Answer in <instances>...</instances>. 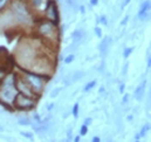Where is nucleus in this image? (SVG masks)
<instances>
[{
	"label": "nucleus",
	"mask_w": 151,
	"mask_h": 142,
	"mask_svg": "<svg viewBox=\"0 0 151 142\" xmlns=\"http://www.w3.org/2000/svg\"><path fill=\"white\" fill-rule=\"evenodd\" d=\"M47 48H50V47L44 44L37 37H32V38L30 37H25V38L20 39L18 41V44H16L15 52H14V60L13 62L18 67V69L30 70L32 65L37 60V58L43 52H45Z\"/></svg>",
	"instance_id": "nucleus-1"
},
{
	"label": "nucleus",
	"mask_w": 151,
	"mask_h": 142,
	"mask_svg": "<svg viewBox=\"0 0 151 142\" xmlns=\"http://www.w3.org/2000/svg\"><path fill=\"white\" fill-rule=\"evenodd\" d=\"M33 29H34V35L39 38L44 44H47L52 49L57 48L61 39L59 25L50 23L44 18H39L35 20Z\"/></svg>",
	"instance_id": "nucleus-2"
},
{
	"label": "nucleus",
	"mask_w": 151,
	"mask_h": 142,
	"mask_svg": "<svg viewBox=\"0 0 151 142\" xmlns=\"http://www.w3.org/2000/svg\"><path fill=\"white\" fill-rule=\"evenodd\" d=\"M10 9L14 14V18L16 20L19 28H33L35 23V18L32 14L30 9L28 8L27 3L24 0H11L9 4Z\"/></svg>",
	"instance_id": "nucleus-3"
},
{
	"label": "nucleus",
	"mask_w": 151,
	"mask_h": 142,
	"mask_svg": "<svg viewBox=\"0 0 151 142\" xmlns=\"http://www.w3.org/2000/svg\"><path fill=\"white\" fill-rule=\"evenodd\" d=\"M15 72H9L5 76V78L0 82V104L10 111L13 110V102H14L15 96L18 92L15 89Z\"/></svg>",
	"instance_id": "nucleus-4"
},
{
	"label": "nucleus",
	"mask_w": 151,
	"mask_h": 142,
	"mask_svg": "<svg viewBox=\"0 0 151 142\" xmlns=\"http://www.w3.org/2000/svg\"><path fill=\"white\" fill-rule=\"evenodd\" d=\"M18 74L22 77L25 82L30 86V88L34 91V93H37L38 96H40L44 93L45 91V86L47 83L50 81V77L47 76H40V74L29 72V70H23V69H18L16 70Z\"/></svg>",
	"instance_id": "nucleus-5"
},
{
	"label": "nucleus",
	"mask_w": 151,
	"mask_h": 142,
	"mask_svg": "<svg viewBox=\"0 0 151 142\" xmlns=\"http://www.w3.org/2000/svg\"><path fill=\"white\" fill-rule=\"evenodd\" d=\"M18 27L14 14L10 9V6H6L5 9L0 11V34H6L8 32H14Z\"/></svg>",
	"instance_id": "nucleus-6"
},
{
	"label": "nucleus",
	"mask_w": 151,
	"mask_h": 142,
	"mask_svg": "<svg viewBox=\"0 0 151 142\" xmlns=\"http://www.w3.org/2000/svg\"><path fill=\"white\" fill-rule=\"evenodd\" d=\"M37 101L38 99L18 93L14 98V102H13V110L14 111L15 110L16 111H33L37 107Z\"/></svg>",
	"instance_id": "nucleus-7"
},
{
	"label": "nucleus",
	"mask_w": 151,
	"mask_h": 142,
	"mask_svg": "<svg viewBox=\"0 0 151 142\" xmlns=\"http://www.w3.org/2000/svg\"><path fill=\"white\" fill-rule=\"evenodd\" d=\"M45 20L53 23V24H57L59 25L61 23V16H59V9H58V5L56 3V0H48L47 5L44 8V11H43V16Z\"/></svg>",
	"instance_id": "nucleus-8"
},
{
	"label": "nucleus",
	"mask_w": 151,
	"mask_h": 142,
	"mask_svg": "<svg viewBox=\"0 0 151 142\" xmlns=\"http://www.w3.org/2000/svg\"><path fill=\"white\" fill-rule=\"evenodd\" d=\"M15 73H16V77H15V89H16V92L20 93V94L27 96V97H30V98H34V99H39L40 97L37 93H34V91L30 88V86H29L28 83L19 76L18 72H15Z\"/></svg>",
	"instance_id": "nucleus-9"
},
{
	"label": "nucleus",
	"mask_w": 151,
	"mask_h": 142,
	"mask_svg": "<svg viewBox=\"0 0 151 142\" xmlns=\"http://www.w3.org/2000/svg\"><path fill=\"white\" fill-rule=\"evenodd\" d=\"M150 8H151L150 0H145V1H142L140 9H138V11H137V19L141 20V22L147 20L149 15H150Z\"/></svg>",
	"instance_id": "nucleus-10"
},
{
	"label": "nucleus",
	"mask_w": 151,
	"mask_h": 142,
	"mask_svg": "<svg viewBox=\"0 0 151 142\" xmlns=\"http://www.w3.org/2000/svg\"><path fill=\"white\" fill-rule=\"evenodd\" d=\"M86 35L87 34H86V32L83 30V29H77V30H74L72 34H71V38H72L73 43L81 44V43H83V40H85Z\"/></svg>",
	"instance_id": "nucleus-11"
},
{
	"label": "nucleus",
	"mask_w": 151,
	"mask_h": 142,
	"mask_svg": "<svg viewBox=\"0 0 151 142\" xmlns=\"http://www.w3.org/2000/svg\"><path fill=\"white\" fill-rule=\"evenodd\" d=\"M110 45H111V38L110 37H106L101 40L99 43V54L101 57L104 58V56H107L108 53V49H110Z\"/></svg>",
	"instance_id": "nucleus-12"
},
{
	"label": "nucleus",
	"mask_w": 151,
	"mask_h": 142,
	"mask_svg": "<svg viewBox=\"0 0 151 142\" xmlns=\"http://www.w3.org/2000/svg\"><path fill=\"white\" fill-rule=\"evenodd\" d=\"M145 91H146V81H144L142 83H140L137 87L135 92H133V97H135L136 101H141L145 96Z\"/></svg>",
	"instance_id": "nucleus-13"
},
{
	"label": "nucleus",
	"mask_w": 151,
	"mask_h": 142,
	"mask_svg": "<svg viewBox=\"0 0 151 142\" xmlns=\"http://www.w3.org/2000/svg\"><path fill=\"white\" fill-rule=\"evenodd\" d=\"M85 76H86V73L83 72V70H76V72H73V74H71V82L72 83L78 82V81H81Z\"/></svg>",
	"instance_id": "nucleus-14"
},
{
	"label": "nucleus",
	"mask_w": 151,
	"mask_h": 142,
	"mask_svg": "<svg viewBox=\"0 0 151 142\" xmlns=\"http://www.w3.org/2000/svg\"><path fill=\"white\" fill-rule=\"evenodd\" d=\"M96 84H97V81H96V79H93V81H91V82L86 83V86L83 87V92H90L91 89H93V88H95Z\"/></svg>",
	"instance_id": "nucleus-15"
},
{
	"label": "nucleus",
	"mask_w": 151,
	"mask_h": 142,
	"mask_svg": "<svg viewBox=\"0 0 151 142\" xmlns=\"http://www.w3.org/2000/svg\"><path fill=\"white\" fill-rule=\"evenodd\" d=\"M149 129H150V124H149V123H146V124H144V126H142L141 131L138 132V136H140V138H142V137H145L146 135H147Z\"/></svg>",
	"instance_id": "nucleus-16"
},
{
	"label": "nucleus",
	"mask_w": 151,
	"mask_h": 142,
	"mask_svg": "<svg viewBox=\"0 0 151 142\" xmlns=\"http://www.w3.org/2000/svg\"><path fill=\"white\" fill-rule=\"evenodd\" d=\"M71 113H72V116L74 117L76 120L78 118V113H79V103H78V102H76V103L73 104V107H72V112H71Z\"/></svg>",
	"instance_id": "nucleus-17"
},
{
	"label": "nucleus",
	"mask_w": 151,
	"mask_h": 142,
	"mask_svg": "<svg viewBox=\"0 0 151 142\" xmlns=\"http://www.w3.org/2000/svg\"><path fill=\"white\" fill-rule=\"evenodd\" d=\"M18 123L20 124V126H32L33 122L29 118H20L18 121Z\"/></svg>",
	"instance_id": "nucleus-18"
},
{
	"label": "nucleus",
	"mask_w": 151,
	"mask_h": 142,
	"mask_svg": "<svg viewBox=\"0 0 151 142\" xmlns=\"http://www.w3.org/2000/svg\"><path fill=\"white\" fill-rule=\"evenodd\" d=\"M74 59H76V56H74V54L71 53V54H68V56H67V57L64 58V60H63V62H64V64H71Z\"/></svg>",
	"instance_id": "nucleus-19"
},
{
	"label": "nucleus",
	"mask_w": 151,
	"mask_h": 142,
	"mask_svg": "<svg viewBox=\"0 0 151 142\" xmlns=\"http://www.w3.org/2000/svg\"><path fill=\"white\" fill-rule=\"evenodd\" d=\"M61 91H62L61 87H57V88H53V89H52V92H50V93H49L50 98H56L57 96L61 93Z\"/></svg>",
	"instance_id": "nucleus-20"
},
{
	"label": "nucleus",
	"mask_w": 151,
	"mask_h": 142,
	"mask_svg": "<svg viewBox=\"0 0 151 142\" xmlns=\"http://www.w3.org/2000/svg\"><path fill=\"white\" fill-rule=\"evenodd\" d=\"M132 51H133V48H131V47H127V48H125V49H123V53H122V56H123V58H125V59H127V58H128L130 56H131Z\"/></svg>",
	"instance_id": "nucleus-21"
},
{
	"label": "nucleus",
	"mask_w": 151,
	"mask_h": 142,
	"mask_svg": "<svg viewBox=\"0 0 151 142\" xmlns=\"http://www.w3.org/2000/svg\"><path fill=\"white\" fill-rule=\"evenodd\" d=\"M10 3H11V0H0V11L3 9H5L6 6H9Z\"/></svg>",
	"instance_id": "nucleus-22"
},
{
	"label": "nucleus",
	"mask_w": 151,
	"mask_h": 142,
	"mask_svg": "<svg viewBox=\"0 0 151 142\" xmlns=\"http://www.w3.org/2000/svg\"><path fill=\"white\" fill-rule=\"evenodd\" d=\"M88 132V126H86V124H82L81 129H79V136H86Z\"/></svg>",
	"instance_id": "nucleus-23"
},
{
	"label": "nucleus",
	"mask_w": 151,
	"mask_h": 142,
	"mask_svg": "<svg viewBox=\"0 0 151 142\" xmlns=\"http://www.w3.org/2000/svg\"><path fill=\"white\" fill-rule=\"evenodd\" d=\"M77 47H78V44H76V43L68 45V47L66 48V53H71V52H73L74 49H77Z\"/></svg>",
	"instance_id": "nucleus-24"
},
{
	"label": "nucleus",
	"mask_w": 151,
	"mask_h": 142,
	"mask_svg": "<svg viewBox=\"0 0 151 142\" xmlns=\"http://www.w3.org/2000/svg\"><path fill=\"white\" fill-rule=\"evenodd\" d=\"M97 22H99L101 24H102V25H107V24H108V20H107V16H106V15H102V16H101V18L97 20Z\"/></svg>",
	"instance_id": "nucleus-25"
},
{
	"label": "nucleus",
	"mask_w": 151,
	"mask_h": 142,
	"mask_svg": "<svg viewBox=\"0 0 151 142\" xmlns=\"http://www.w3.org/2000/svg\"><path fill=\"white\" fill-rule=\"evenodd\" d=\"M95 34L97 38H102V30H101V28H98V27L95 28Z\"/></svg>",
	"instance_id": "nucleus-26"
},
{
	"label": "nucleus",
	"mask_w": 151,
	"mask_h": 142,
	"mask_svg": "<svg viewBox=\"0 0 151 142\" xmlns=\"http://www.w3.org/2000/svg\"><path fill=\"white\" fill-rule=\"evenodd\" d=\"M22 136L27 137V138H29V140H33V137H34V135H33L32 132H22Z\"/></svg>",
	"instance_id": "nucleus-27"
},
{
	"label": "nucleus",
	"mask_w": 151,
	"mask_h": 142,
	"mask_svg": "<svg viewBox=\"0 0 151 142\" xmlns=\"http://www.w3.org/2000/svg\"><path fill=\"white\" fill-rule=\"evenodd\" d=\"M63 83H64V86H69L71 83H72L71 82V76H67L64 79H63Z\"/></svg>",
	"instance_id": "nucleus-28"
},
{
	"label": "nucleus",
	"mask_w": 151,
	"mask_h": 142,
	"mask_svg": "<svg viewBox=\"0 0 151 142\" xmlns=\"http://www.w3.org/2000/svg\"><path fill=\"white\" fill-rule=\"evenodd\" d=\"M128 99H130V94H128V93L123 94V97H122V103H123V104H125V103H128Z\"/></svg>",
	"instance_id": "nucleus-29"
},
{
	"label": "nucleus",
	"mask_w": 151,
	"mask_h": 142,
	"mask_svg": "<svg viewBox=\"0 0 151 142\" xmlns=\"http://www.w3.org/2000/svg\"><path fill=\"white\" fill-rule=\"evenodd\" d=\"M92 121H93V120H92L91 117H87V118H85V122H83V124H86V126H90V124L92 123Z\"/></svg>",
	"instance_id": "nucleus-30"
},
{
	"label": "nucleus",
	"mask_w": 151,
	"mask_h": 142,
	"mask_svg": "<svg viewBox=\"0 0 151 142\" xmlns=\"http://www.w3.org/2000/svg\"><path fill=\"white\" fill-rule=\"evenodd\" d=\"M54 107H56V103H50L49 106L47 107V111H48V112H52V110H53Z\"/></svg>",
	"instance_id": "nucleus-31"
},
{
	"label": "nucleus",
	"mask_w": 151,
	"mask_h": 142,
	"mask_svg": "<svg viewBox=\"0 0 151 142\" xmlns=\"http://www.w3.org/2000/svg\"><path fill=\"white\" fill-rule=\"evenodd\" d=\"M146 62H147V68L150 69V65H151V57H150V52L147 53V60H146Z\"/></svg>",
	"instance_id": "nucleus-32"
},
{
	"label": "nucleus",
	"mask_w": 151,
	"mask_h": 142,
	"mask_svg": "<svg viewBox=\"0 0 151 142\" xmlns=\"http://www.w3.org/2000/svg\"><path fill=\"white\" fill-rule=\"evenodd\" d=\"M127 68H128V64L126 63V64L123 65V70H122V74H123V76H125L126 73H127Z\"/></svg>",
	"instance_id": "nucleus-33"
},
{
	"label": "nucleus",
	"mask_w": 151,
	"mask_h": 142,
	"mask_svg": "<svg viewBox=\"0 0 151 142\" xmlns=\"http://www.w3.org/2000/svg\"><path fill=\"white\" fill-rule=\"evenodd\" d=\"M73 142H81V136H74L73 137Z\"/></svg>",
	"instance_id": "nucleus-34"
},
{
	"label": "nucleus",
	"mask_w": 151,
	"mask_h": 142,
	"mask_svg": "<svg viewBox=\"0 0 151 142\" xmlns=\"http://www.w3.org/2000/svg\"><path fill=\"white\" fill-rule=\"evenodd\" d=\"M127 20H128V16H127V15H126V16H125V18L122 19V22H121V25H125V24H126V23H127Z\"/></svg>",
	"instance_id": "nucleus-35"
},
{
	"label": "nucleus",
	"mask_w": 151,
	"mask_h": 142,
	"mask_svg": "<svg viewBox=\"0 0 151 142\" xmlns=\"http://www.w3.org/2000/svg\"><path fill=\"white\" fill-rule=\"evenodd\" d=\"M91 142H101V138H99L98 136H95L93 138H92V141H91Z\"/></svg>",
	"instance_id": "nucleus-36"
},
{
	"label": "nucleus",
	"mask_w": 151,
	"mask_h": 142,
	"mask_svg": "<svg viewBox=\"0 0 151 142\" xmlns=\"http://www.w3.org/2000/svg\"><path fill=\"white\" fill-rule=\"evenodd\" d=\"M79 11H81L82 14H86V8L83 5H81V6H79Z\"/></svg>",
	"instance_id": "nucleus-37"
},
{
	"label": "nucleus",
	"mask_w": 151,
	"mask_h": 142,
	"mask_svg": "<svg viewBox=\"0 0 151 142\" xmlns=\"http://www.w3.org/2000/svg\"><path fill=\"white\" fill-rule=\"evenodd\" d=\"M120 92H121V93H123V92H125V84H123V83H121V84H120Z\"/></svg>",
	"instance_id": "nucleus-38"
},
{
	"label": "nucleus",
	"mask_w": 151,
	"mask_h": 142,
	"mask_svg": "<svg viewBox=\"0 0 151 142\" xmlns=\"http://www.w3.org/2000/svg\"><path fill=\"white\" fill-rule=\"evenodd\" d=\"M67 137H68V138L72 137V129H68V131H67Z\"/></svg>",
	"instance_id": "nucleus-39"
},
{
	"label": "nucleus",
	"mask_w": 151,
	"mask_h": 142,
	"mask_svg": "<svg viewBox=\"0 0 151 142\" xmlns=\"http://www.w3.org/2000/svg\"><path fill=\"white\" fill-rule=\"evenodd\" d=\"M91 5H97V4H98V0H91Z\"/></svg>",
	"instance_id": "nucleus-40"
},
{
	"label": "nucleus",
	"mask_w": 151,
	"mask_h": 142,
	"mask_svg": "<svg viewBox=\"0 0 151 142\" xmlns=\"http://www.w3.org/2000/svg\"><path fill=\"white\" fill-rule=\"evenodd\" d=\"M130 1H131V0H123V3H122V8H125Z\"/></svg>",
	"instance_id": "nucleus-41"
},
{
	"label": "nucleus",
	"mask_w": 151,
	"mask_h": 142,
	"mask_svg": "<svg viewBox=\"0 0 151 142\" xmlns=\"http://www.w3.org/2000/svg\"><path fill=\"white\" fill-rule=\"evenodd\" d=\"M99 93H101V94L104 93V87H101V88H99Z\"/></svg>",
	"instance_id": "nucleus-42"
},
{
	"label": "nucleus",
	"mask_w": 151,
	"mask_h": 142,
	"mask_svg": "<svg viewBox=\"0 0 151 142\" xmlns=\"http://www.w3.org/2000/svg\"><path fill=\"white\" fill-rule=\"evenodd\" d=\"M127 120H128V121H132V120H133V116H131V115H130V116L127 117Z\"/></svg>",
	"instance_id": "nucleus-43"
},
{
	"label": "nucleus",
	"mask_w": 151,
	"mask_h": 142,
	"mask_svg": "<svg viewBox=\"0 0 151 142\" xmlns=\"http://www.w3.org/2000/svg\"><path fill=\"white\" fill-rule=\"evenodd\" d=\"M62 142H71V140L69 138H66V140H63Z\"/></svg>",
	"instance_id": "nucleus-44"
},
{
	"label": "nucleus",
	"mask_w": 151,
	"mask_h": 142,
	"mask_svg": "<svg viewBox=\"0 0 151 142\" xmlns=\"http://www.w3.org/2000/svg\"><path fill=\"white\" fill-rule=\"evenodd\" d=\"M135 142H141V141H138V140H136V141H135Z\"/></svg>",
	"instance_id": "nucleus-45"
},
{
	"label": "nucleus",
	"mask_w": 151,
	"mask_h": 142,
	"mask_svg": "<svg viewBox=\"0 0 151 142\" xmlns=\"http://www.w3.org/2000/svg\"><path fill=\"white\" fill-rule=\"evenodd\" d=\"M74 1H78V0H74Z\"/></svg>",
	"instance_id": "nucleus-46"
}]
</instances>
